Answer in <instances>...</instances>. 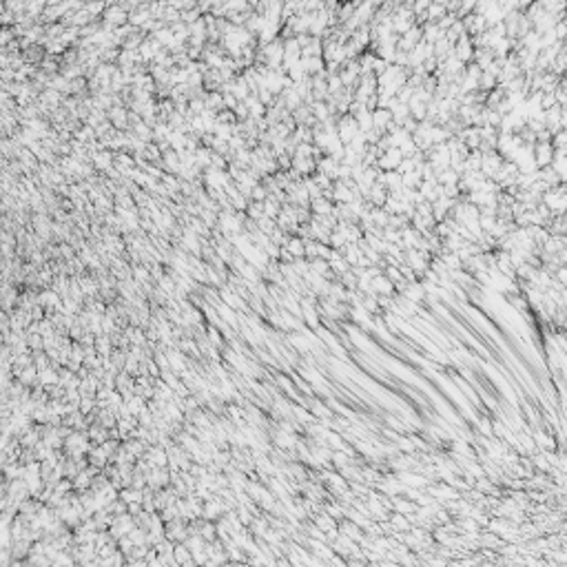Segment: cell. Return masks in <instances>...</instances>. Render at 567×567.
Instances as JSON below:
<instances>
[{
	"mask_svg": "<svg viewBox=\"0 0 567 567\" xmlns=\"http://www.w3.org/2000/svg\"><path fill=\"white\" fill-rule=\"evenodd\" d=\"M359 133V126H357V120L352 118L350 113H341L339 120H337V138L341 140L344 144H348L352 138Z\"/></svg>",
	"mask_w": 567,
	"mask_h": 567,
	"instance_id": "1",
	"label": "cell"
},
{
	"mask_svg": "<svg viewBox=\"0 0 567 567\" xmlns=\"http://www.w3.org/2000/svg\"><path fill=\"white\" fill-rule=\"evenodd\" d=\"M401 160H404V153H401L397 146H390L388 151H383L377 157V166H379V171H397Z\"/></svg>",
	"mask_w": 567,
	"mask_h": 567,
	"instance_id": "2",
	"label": "cell"
},
{
	"mask_svg": "<svg viewBox=\"0 0 567 567\" xmlns=\"http://www.w3.org/2000/svg\"><path fill=\"white\" fill-rule=\"evenodd\" d=\"M534 162H536V169L541 166H550L552 157H554V146L552 142H534Z\"/></svg>",
	"mask_w": 567,
	"mask_h": 567,
	"instance_id": "3",
	"label": "cell"
},
{
	"mask_svg": "<svg viewBox=\"0 0 567 567\" xmlns=\"http://www.w3.org/2000/svg\"><path fill=\"white\" fill-rule=\"evenodd\" d=\"M503 164V157L496 153V151H487V153L481 155V173L485 175V178H492V175L496 173L498 169H501Z\"/></svg>",
	"mask_w": 567,
	"mask_h": 567,
	"instance_id": "4",
	"label": "cell"
},
{
	"mask_svg": "<svg viewBox=\"0 0 567 567\" xmlns=\"http://www.w3.org/2000/svg\"><path fill=\"white\" fill-rule=\"evenodd\" d=\"M472 53H474V47H472V40L468 34H463L459 40L454 42V56L461 60V62H470L472 60Z\"/></svg>",
	"mask_w": 567,
	"mask_h": 567,
	"instance_id": "5",
	"label": "cell"
},
{
	"mask_svg": "<svg viewBox=\"0 0 567 567\" xmlns=\"http://www.w3.org/2000/svg\"><path fill=\"white\" fill-rule=\"evenodd\" d=\"M290 169H292V171H297V173H299L302 178H306V175H313L315 171H317V162L313 160V157H302V155H292Z\"/></svg>",
	"mask_w": 567,
	"mask_h": 567,
	"instance_id": "6",
	"label": "cell"
},
{
	"mask_svg": "<svg viewBox=\"0 0 567 567\" xmlns=\"http://www.w3.org/2000/svg\"><path fill=\"white\" fill-rule=\"evenodd\" d=\"M337 169H339V160L332 155H321L317 160V173H324L330 180H337Z\"/></svg>",
	"mask_w": 567,
	"mask_h": 567,
	"instance_id": "7",
	"label": "cell"
},
{
	"mask_svg": "<svg viewBox=\"0 0 567 567\" xmlns=\"http://www.w3.org/2000/svg\"><path fill=\"white\" fill-rule=\"evenodd\" d=\"M377 182H381V184L388 188V193H397V191L404 188V184H401V175L397 173V171H381Z\"/></svg>",
	"mask_w": 567,
	"mask_h": 567,
	"instance_id": "8",
	"label": "cell"
},
{
	"mask_svg": "<svg viewBox=\"0 0 567 567\" xmlns=\"http://www.w3.org/2000/svg\"><path fill=\"white\" fill-rule=\"evenodd\" d=\"M299 66L306 71V76H315V73L324 71L326 62H324V58H321V56H302L299 58Z\"/></svg>",
	"mask_w": 567,
	"mask_h": 567,
	"instance_id": "9",
	"label": "cell"
},
{
	"mask_svg": "<svg viewBox=\"0 0 567 567\" xmlns=\"http://www.w3.org/2000/svg\"><path fill=\"white\" fill-rule=\"evenodd\" d=\"M386 197H388V188L383 186L381 182H375L363 199H365V202H370L373 206H383V204H386Z\"/></svg>",
	"mask_w": 567,
	"mask_h": 567,
	"instance_id": "10",
	"label": "cell"
},
{
	"mask_svg": "<svg viewBox=\"0 0 567 567\" xmlns=\"http://www.w3.org/2000/svg\"><path fill=\"white\" fill-rule=\"evenodd\" d=\"M370 286H373V292H377V295H394V284L383 273L370 279Z\"/></svg>",
	"mask_w": 567,
	"mask_h": 567,
	"instance_id": "11",
	"label": "cell"
},
{
	"mask_svg": "<svg viewBox=\"0 0 567 567\" xmlns=\"http://www.w3.org/2000/svg\"><path fill=\"white\" fill-rule=\"evenodd\" d=\"M404 297H408V299L414 302L417 306H421L423 299H425V290H423L421 282H419V279H414V282H408L406 290H404Z\"/></svg>",
	"mask_w": 567,
	"mask_h": 567,
	"instance_id": "12",
	"label": "cell"
},
{
	"mask_svg": "<svg viewBox=\"0 0 567 567\" xmlns=\"http://www.w3.org/2000/svg\"><path fill=\"white\" fill-rule=\"evenodd\" d=\"M390 122H392V113H390L388 109L377 107L375 111H373V129H377L379 133H386V129H388Z\"/></svg>",
	"mask_w": 567,
	"mask_h": 567,
	"instance_id": "13",
	"label": "cell"
},
{
	"mask_svg": "<svg viewBox=\"0 0 567 567\" xmlns=\"http://www.w3.org/2000/svg\"><path fill=\"white\" fill-rule=\"evenodd\" d=\"M337 529H339L341 534L348 536V539H352L355 543H359V541L363 539V529L359 527V525H355L352 521H348V519H341V521L337 523Z\"/></svg>",
	"mask_w": 567,
	"mask_h": 567,
	"instance_id": "14",
	"label": "cell"
},
{
	"mask_svg": "<svg viewBox=\"0 0 567 567\" xmlns=\"http://www.w3.org/2000/svg\"><path fill=\"white\" fill-rule=\"evenodd\" d=\"M337 251H339L341 255H344V259L348 261V266H355V264H357V259L361 257V248L357 246V242H346L341 248H337Z\"/></svg>",
	"mask_w": 567,
	"mask_h": 567,
	"instance_id": "15",
	"label": "cell"
},
{
	"mask_svg": "<svg viewBox=\"0 0 567 567\" xmlns=\"http://www.w3.org/2000/svg\"><path fill=\"white\" fill-rule=\"evenodd\" d=\"M474 432H477L479 437H487L492 439L494 435H492V419L487 417V414H477V419H474Z\"/></svg>",
	"mask_w": 567,
	"mask_h": 567,
	"instance_id": "16",
	"label": "cell"
},
{
	"mask_svg": "<svg viewBox=\"0 0 567 567\" xmlns=\"http://www.w3.org/2000/svg\"><path fill=\"white\" fill-rule=\"evenodd\" d=\"M126 20V11H124V7H118V5H115V7H109L107 9V14H105V24L107 27H113V24H122Z\"/></svg>",
	"mask_w": 567,
	"mask_h": 567,
	"instance_id": "17",
	"label": "cell"
},
{
	"mask_svg": "<svg viewBox=\"0 0 567 567\" xmlns=\"http://www.w3.org/2000/svg\"><path fill=\"white\" fill-rule=\"evenodd\" d=\"M408 111H410V115H412V118L417 120V122L425 120V102L419 100V97L412 93V97L408 100Z\"/></svg>",
	"mask_w": 567,
	"mask_h": 567,
	"instance_id": "18",
	"label": "cell"
},
{
	"mask_svg": "<svg viewBox=\"0 0 567 567\" xmlns=\"http://www.w3.org/2000/svg\"><path fill=\"white\" fill-rule=\"evenodd\" d=\"M388 523L394 532H406V529H410V521H408V516L401 514V512H390Z\"/></svg>",
	"mask_w": 567,
	"mask_h": 567,
	"instance_id": "19",
	"label": "cell"
},
{
	"mask_svg": "<svg viewBox=\"0 0 567 567\" xmlns=\"http://www.w3.org/2000/svg\"><path fill=\"white\" fill-rule=\"evenodd\" d=\"M308 107H310V113L315 115V120H317V122H324V120L330 118V109H328L326 102L315 100V102H310Z\"/></svg>",
	"mask_w": 567,
	"mask_h": 567,
	"instance_id": "20",
	"label": "cell"
},
{
	"mask_svg": "<svg viewBox=\"0 0 567 567\" xmlns=\"http://www.w3.org/2000/svg\"><path fill=\"white\" fill-rule=\"evenodd\" d=\"M173 556H175V560H178V565H191L193 563L191 550H188L184 543H175L173 545Z\"/></svg>",
	"mask_w": 567,
	"mask_h": 567,
	"instance_id": "21",
	"label": "cell"
},
{
	"mask_svg": "<svg viewBox=\"0 0 567 567\" xmlns=\"http://www.w3.org/2000/svg\"><path fill=\"white\" fill-rule=\"evenodd\" d=\"M421 182H423V178H421V173H419L417 169L410 171V173L401 175V184H404V188H410V191H417Z\"/></svg>",
	"mask_w": 567,
	"mask_h": 567,
	"instance_id": "22",
	"label": "cell"
},
{
	"mask_svg": "<svg viewBox=\"0 0 567 567\" xmlns=\"http://www.w3.org/2000/svg\"><path fill=\"white\" fill-rule=\"evenodd\" d=\"M286 251H288L292 257H304V240L297 235H290L288 242H286Z\"/></svg>",
	"mask_w": 567,
	"mask_h": 567,
	"instance_id": "23",
	"label": "cell"
},
{
	"mask_svg": "<svg viewBox=\"0 0 567 567\" xmlns=\"http://www.w3.org/2000/svg\"><path fill=\"white\" fill-rule=\"evenodd\" d=\"M496 84H498L496 76H492L490 71H481V76H479V91H485V93H487V91H492Z\"/></svg>",
	"mask_w": 567,
	"mask_h": 567,
	"instance_id": "24",
	"label": "cell"
},
{
	"mask_svg": "<svg viewBox=\"0 0 567 567\" xmlns=\"http://www.w3.org/2000/svg\"><path fill=\"white\" fill-rule=\"evenodd\" d=\"M337 282L344 286L346 290H357V275L352 273V268H348L346 273H341V275L337 277Z\"/></svg>",
	"mask_w": 567,
	"mask_h": 567,
	"instance_id": "25",
	"label": "cell"
},
{
	"mask_svg": "<svg viewBox=\"0 0 567 567\" xmlns=\"http://www.w3.org/2000/svg\"><path fill=\"white\" fill-rule=\"evenodd\" d=\"M290 268H292V271H295V275L304 277V275H306V273L310 271V261H308L306 257H292V261H290Z\"/></svg>",
	"mask_w": 567,
	"mask_h": 567,
	"instance_id": "26",
	"label": "cell"
},
{
	"mask_svg": "<svg viewBox=\"0 0 567 567\" xmlns=\"http://www.w3.org/2000/svg\"><path fill=\"white\" fill-rule=\"evenodd\" d=\"M261 204H264V215H268V217H273V219H275V217H277V213H279V209H282V204H279V202H277V199H275V197H271V195H268V197H266V199H264V202H261Z\"/></svg>",
	"mask_w": 567,
	"mask_h": 567,
	"instance_id": "27",
	"label": "cell"
},
{
	"mask_svg": "<svg viewBox=\"0 0 567 567\" xmlns=\"http://www.w3.org/2000/svg\"><path fill=\"white\" fill-rule=\"evenodd\" d=\"M439 257L443 259V264H446L448 271H456V268H461V259H459V255H456V253L443 251L441 255H439Z\"/></svg>",
	"mask_w": 567,
	"mask_h": 567,
	"instance_id": "28",
	"label": "cell"
},
{
	"mask_svg": "<svg viewBox=\"0 0 567 567\" xmlns=\"http://www.w3.org/2000/svg\"><path fill=\"white\" fill-rule=\"evenodd\" d=\"M246 211H248V217H251V219H259L261 215H264V204L255 202V199H248Z\"/></svg>",
	"mask_w": 567,
	"mask_h": 567,
	"instance_id": "29",
	"label": "cell"
},
{
	"mask_svg": "<svg viewBox=\"0 0 567 567\" xmlns=\"http://www.w3.org/2000/svg\"><path fill=\"white\" fill-rule=\"evenodd\" d=\"M93 162H95V166L100 169V171H107V169L113 164V155H111V153H95V155H93Z\"/></svg>",
	"mask_w": 567,
	"mask_h": 567,
	"instance_id": "30",
	"label": "cell"
},
{
	"mask_svg": "<svg viewBox=\"0 0 567 567\" xmlns=\"http://www.w3.org/2000/svg\"><path fill=\"white\" fill-rule=\"evenodd\" d=\"M554 100H556V105H560V107H565L567 105V95H565V80L563 78H560V82L556 84V87H554Z\"/></svg>",
	"mask_w": 567,
	"mask_h": 567,
	"instance_id": "31",
	"label": "cell"
},
{
	"mask_svg": "<svg viewBox=\"0 0 567 567\" xmlns=\"http://www.w3.org/2000/svg\"><path fill=\"white\" fill-rule=\"evenodd\" d=\"M38 379H40L42 383H56V381H58V375L53 373L51 368H42L40 375H38Z\"/></svg>",
	"mask_w": 567,
	"mask_h": 567,
	"instance_id": "32",
	"label": "cell"
},
{
	"mask_svg": "<svg viewBox=\"0 0 567 567\" xmlns=\"http://www.w3.org/2000/svg\"><path fill=\"white\" fill-rule=\"evenodd\" d=\"M565 144H567V133H565V129L558 131V133H554V136H552V146H554V149H565Z\"/></svg>",
	"mask_w": 567,
	"mask_h": 567,
	"instance_id": "33",
	"label": "cell"
},
{
	"mask_svg": "<svg viewBox=\"0 0 567 567\" xmlns=\"http://www.w3.org/2000/svg\"><path fill=\"white\" fill-rule=\"evenodd\" d=\"M536 136V142H552V133L547 129H541L539 133H534Z\"/></svg>",
	"mask_w": 567,
	"mask_h": 567,
	"instance_id": "34",
	"label": "cell"
}]
</instances>
